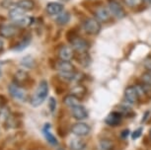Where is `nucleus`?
Wrapping results in <instances>:
<instances>
[{"label":"nucleus","instance_id":"3","mask_svg":"<svg viewBox=\"0 0 151 150\" xmlns=\"http://www.w3.org/2000/svg\"><path fill=\"white\" fill-rule=\"evenodd\" d=\"M71 47L74 50V52H76L77 53L81 52H86L88 49H89L90 44L86 39L83 38H79V37H75L72 41L70 42Z\"/></svg>","mask_w":151,"mask_h":150},{"label":"nucleus","instance_id":"10","mask_svg":"<svg viewBox=\"0 0 151 150\" xmlns=\"http://www.w3.org/2000/svg\"><path fill=\"white\" fill-rule=\"evenodd\" d=\"M63 9H64L63 5L58 3V2H50L45 6V11L50 16L58 15V14H60L63 11Z\"/></svg>","mask_w":151,"mask_h":150},{"label":"nucleus","instance_id":"11","mask_svg":"<svg viewBox=\"0 0 151 150\" xmlns=\"http://www.w3.org/2000/svg\"><path fill=\"white\" fill-rule=\"evenodd\" d=\"M122 115L121 113L119 112H112L108 115V117L106 118V121L107 124L109 126H119L122 121Z\"/></svg>","mask_w":151,"mask_h":150},{"label":"nucleus","instance_id":"15","mask_svg":"<svg viewBox=\"0 0 151 150\" xmlns=\"http://www.w3.org/2000/svg\"><path fill=\"white\" fill-rule=\"evenodd\" d=\"M34 23V17L32 16H26L25 15L24 17L20 18L18 20H15L13 21V24L15 25L16 27L18 28H26L31 26Z\"/></svg>","mask_w":151,"mask_h":150},{"label":"nucleus","instance_id":"1","mask_svg":"<svg viewBox=\"0 0 151 150\" xmlns=\"http://www.w3.org/2000/svg\"><path fill=\"white\" fill-rule=\"evenodd\" d=\"M47 94H48L47 82L45 80H42L39 83V86H38V88H37L36 92L34 93V95L32 96V98H31V105H32L34 108H37V107L41 106L45 102Z\"/></svg>","mask_w":151,"mask_h":150},{"label":"nucleus","instance_id":"37","mask_svg":"<svg viewBox=\"0 0 151 150\" xmlns=\"http://www.w3.org/2000/svg\"><path fill=\"white\" fill-rule=\"evenodd\" d=\"M1 75H2V71H1V68H0V77H1Z\"/></svg>","mask_w":151,"mask_h":150},{"label":"nucleus","instance_id":"27","mask_svg":"<svg viewBox=\"0 0 151 150\" xmlns=\"http://www.w3.org/2000/svg\"><path fill=\"white\" fill-rule=\"evenodd\" d=\"M100 148L101 150H114V143L111 140L103 139L100 141Z\"/></svg>","mask_w":151,"mask_h":150},{"label":"nucleus","instance_id":"19","mask_svg":"<svg viewBox=\"0 0 151 150\" xmlns=\"http://www.w3.org/2000/svg\"><path fill=\"white\" fill-rule=\"evenodd\" d=\"M86 143L81 138H72L69 141V148L71 150H84Z\"/></svg>","mask_w":151,"mask_h":150},{"label":"nucleus","instance_id":"2","mask_svg":"<svg viewBox=\"0 0 151 150\" xmlns=\"http://www.w3.org/2000/svg\"><path fill=\"white\" fill-rule=\"evenodd\" d=\"M84 32L91 36L98 35L101 30V23L96 18H87L82 25Z\"/></svg>","mask_w":151,"mask_h":150},{"label":"nucleus","instance_id":"14","mask_svg":"<svg viewBox=\"0 0 151 150\" xmlns=\"http://www.w3.org/2000/svg\"><path fill=\"white\" fill-rule=\"evenodd\" d=\"M50 131V123H45L44 126V127H42V134H44L45 138L47 139V142L50 144H52V146L58 145V140H56L55 135H53Z\"/></svg>","mask_w":151,"mask_h":150},{"label":"nucleus","instance_id":"8","mask_svg":"<svg viewBox=\"0 0 151 150\" xmlns=\"http://www.w3.org/2000/svg\"><path fill=\"white\" fill-rule=\"evenodd\" d=\"M94 15H95V18L98 20L100 23H106L111 18V12H110L109 8L104 7V6L97 8L95 10Z\"/></svg>","mask_w":151,"mask_h":150},{"label":"nucleus","instance_id":"9","mask_svg":"<svg viewBox=\"0 0 151 150\" xmlns=\"http://www.w3.org/2000/svg\"><path fill=\"white\" fill-rule=\"evenodd\" d=\"M138 93L136 91V88L135 86H129L125 89L124 91V98H125V101L129 104H134L137 102L138 100Z\"/></svg>","mask_w":151,"mask_h":150},{"label":"nucleus","instance_id":"32","mask_svg":"<svg viewBox=\"0 0 151 150\" xmlns=\"http://www.w3.org/2000/svg\"><path fill=\"white\" fill-rule=\"evenodd\" d=\"M142 134V127H139V128L135 129L134 131L132 133V139H137V138H139V136Z\"/></svg>","mask_w":151,"mask_h":150},{"label":"nucleus","instance_id":"28","mask_svg":"<svg viewBox=\"0 0 151 150\" xmlns=\"http://www.w3.org/2000/svg\"><path fill=\"white\" fill-rule=\"evenodd\" d=\"M124 3L130 8H136L140 6L141 4H143L144 0H122Z\"/></svg>","mask_w":151,"mask_h":150},{"label":"nucleus","instance_id":"5","mask_svg":"<svg viewBox=\"0 0 151 150\" xmlns=\"http://www.w3.org/2000/svg\"><path fill=\"white\" fill-rule=\"evenodd\" d=\"M109 10L111 15H113L116 19H122L125 16V11L124 7L116 1L109 2Z\"/></svg>","mask_w":151,"mask_h":150},{"label":"nucleus","instance_id":"13","mask_svg":"<svg viewBox=\"0 0 151 150\" xmlns=\"http://www.w3.org/2000/svg\"><path fill=\"white\" fill-rule=\"evenodd\" d=\"M72 117L77 121H83L88 117V113L82 105H78L72 108Z\"/></svg>","mask_w":151,"mask_h":150},{"label":"nucleus","instance_id":"21","mask_svg":"<svg viewBox=\"0 0 151 150\" xmlns=\"http://www.w3.org/2000/svg\"><path fill=\"white\" fill-rule=\"evenodd\" d=\"M69 21H70V13L67 12V11H62L60 14H58V16L55 19L56 24L59 25V26H64Z\"/></svg>","mask_w":151,"mask_h":150},{"label":"nucleus","instance_id":"39","mask_svg":"<svg viewBox=\"0 0 151 150\" xmlns=\"http://www.w3.org/2000/svg\"><path fill=\"white\" fill-rule=\"evenodd\" d=\"M61 1H68V0H61Z\"/></svg>","mask_w":151,"mask_h":150},{"label":"nucleus","instance_id":"38","mask_svg":"<svg viewBox=\"0 0 151 150\" xmlns=\"http://www.w3.org/2000/svg\"><path fill=\"white\" fill-rule=\"evenodd\" d=\"M58 150H64V149H63V148H58Z\"/></svg>","mask_w":151,"mask_h":150},{"label":"nucleus","instance_id":"33","mask_svg":"<svg viewBox=\"0 0 151 150\" xmlns=\"http://www.w3.org/2000/svg\"><path fill=\"white\" fill-rule=\"evenodd\" d=\"M6 104H7V98L4 95H0V107L4 108Z\"/></svg>","mask_w":151,"mask_h":150},{"label":"nucleus","instance_id":"29","mask_svg":"<svg viewBox=\"0 0 151 150\" xmlns=\"http://www.w3.org/2000/svg\"><path fill=\"white\" fill-rule=\"evenodd\" d=\"M84 93H85V88L83 86H76L75 88L72 89V94L77 96L78 98L82 97Z\"/></svg>","mask_w":151,"mask_h":150},{"label":"nucleus","instance_id":"34","mask_svg":"<svg viewBox=\"0 0 151 150\" xmlns=\"http://www.w3.org/2000/svg\"><path fill=\"white\" fill-rule=\"evenodd\" d=\"M144 66L149 72H151V58H146L144 61Z\"/></svg>","mask_w":151,"mask_h":150},{"label":"nucleus","instance_id":"12","mask_svg":"<svg viewBox=\"0 0 151 150\" xmlns=\"http://www.w3.org/2000/svg\"><path fill=\"white\" fill-rule=\"evenodd\" d=\"M74 50L72 47L69 46H63L61 47V49L59 50V57L61 60H67L70 61L71 59L74 57Z\"/></svg>","mask_w":151,"mask_h":150},{"label":"nucleus","instance_id":"23","mask_svg":"<svg viewBox=\"0 0 151 150\" xmlns=\"http://www.w3.org/2000/svg\"><path fill=\"white\" fill-rule=\"evenodd\" d=\"M16 5L25 11H32L35 8V2L33 0H19Z\"/></svg>","mask_w":151,"mask_h":150},{"label":"nucleus","instance_id":"31","mask_svg":"<svg viewBox=\"0 0 151 150\" xmlns=\"http://www.w3.org/2000/svg\"><path fill=\"white\" fill-rule=\"evenodd\" d=\"M48 108H50V111L53 113L55 111V108H56V101L55 98H50L48 100Z\"/></svg>","mask_w":151,"mask_h":150},{"label":"nucleus","instance_id":"26","mask_svg":"<svg viewBox=\"0 0 151 150\" xmlns=\"http://www.w3.org/2000/svg\"><path fill=\"white\" fill-rule=\"evenodd\" d=\"M78 61L79 63H81L83 66H87L88 64L90 63V57L88 55L87 52H81V53H78Z\"/></svg>","mask_w":151,"mask_h":150},{"label":"nucleus","instance_id":"6","mask_svg":"<svg viewBox=\"0 0 151 150\" xmlns=\"http://www.w3.org/2000/svg\"><path fill=\"white\" fill-rule=\"evenodd\" d=\"M71 131L76 136H86L87 134L90 133L91 127L85 123H74L72 126Z\"/></svg>","mask_w":151,"mask_h":150},{"label":"nucleus","instance_id":"18","mask_svg":"<svg viewBox=\"0 0 151 150\" xmlns=\"http://www.w3.org/2000/svg\"><path fill=\"white\" fill-rule=\"evenodd\" d=\"M28 79H29V74L25 70H18L15 74H14V83L17 85L25 83Z\"/></svg>","mask_w":151,"mask_h":150},{"label":"nucleus","instance_id":"20","mask_svg":"<svg viewBox=\"0 0 151 150\" xmlns=\"http://www.w3.org/2000/svg\"><path fill=\"white\" fill-rule=\"evenodd\" d=\"M63 103L65 104V106L70 107V108H74V107L80 105V99H79L77 96L70 94V95H67L66 97L63 99Z\"/></svg>","mask_w":151,"mask_h":150},{"label":"nucleus","instance_id":"16","mask_svg":"<svg viewBox=\"0 0 151 150\" xmlns=\"http://www.w3.org/2000/svg\"><path fill=\"white\" fill-rule=\"evenodd\" d=\"M25 13H26V11L23 10L22 8H20L15 4V6H13L9 10V18L11 20H13V21H15V20H18L20 18H22V17H24Z\"/></svg>","mask_w":151,"mask_h":150},{"label":"nucleus","instance_id":"4","mask_svg":"<svg viewBox=\"0 0 151 150\" xmlns=\"http://www.w3.org/2000/svg\"><path fill=\"white\" fill-rule=\"evenodd\" d=\"M8 91H9L10 95L12 96L13 98H15L16 100H18V101H25L27 98V94H26V92L24 91V89L21 88L19 85H17L15 83H12L9 85Z\"/></svg>","mask_w":151,"mask_h":150},{"label":"nucleus","instance_id":"25","mask_svg":"<svg viewBox=\"0 0 151 150\" xmlns=\"http://www.w3.org/2000/svg\"><path fill=\"white\" fill-rule=\"evenodd\" d=\"M59 78H61L64 81H72L76 78L75 71H69V72H59L58 73Z\"/></svg>","mask_w":151,"mask_h":150},{"label":"nucleus","instance_id":"30","mask_svg":"<svg viewBox=\"0 0 151 150\" xmlns=\"http://www.w3.org/2000/svg\"><path fill=\"white\" fill-rule=\"evenodd\" d=\"M142 81L145 85H148V86L151 87V72L148 73H144L142 75Z\"/></svg>","mask_w":151,"mask_h":150},{"label":"nucleus","instance_id":"36","mask_svg":"<svg viewBox=\"0 0 151 150\" xmlns=\"http://www.w3.org/2000/svg\"><path fill=\"white\" fill-rule=\"evenodd\" d=\"M3 47H4V42H3V41H2L1 39H0V52L3 50Z\"/></svg>","mask_w":151,"mask_h":150},{"label":"nucleus","instance_id":"17","mask_svg":"<svg viewBox=\"0 0 151 150\" xmlns=\"http://www.w3.org/2000/svg\"><path fill=\"white\" fill-rule=\"evenodd\" d=\"M55 67L59 72L74 71V65L70 61H67V60H59L58 63H56Z\"/></svg>","mask_w":151,"mask_h":150},{"label":"nucleus","instance_id":"7","mask_svg":"<svg viewBox=\"0 0 151 150\" xmlns=\"http://www.w3.org/2000/svg\"><path fill=\"white\" fill-rule=\"evenodd\" d=\"M18 34V27L14 24H6L0 26V36L5 39H9L15 37Z\"/></svg>","mask_w":151,"mask_h":150},{"label":"nucleus","instance_id":"35","mask_svg":"<svg viewBox=\"0 0 151 150\" xmlns=\"http://www.w3.org/2000/svg\"><path fill=\"white\" fill-rule=\"evenodd\" d=\"M129 129H125L124 132V131L122 132V138H125V137L127 136V135H129Z\"/></svg>","mask_w":151,"mask_h":150},{"label":"nucleus","instance_id":"40","mask_svg":"<svg viewBox=\"0 0 151 150\" xmlns=\"http://www.w3.org/2000/svg\"><path fill=\"white\" fill-rule=\"evenodd\" d=\"M150 137H151V131H150Z\"/></svg>","mask_w":151,"mask_h":150},{"label":"nucleus","instance_id":"22","mask_svg":"<svg viewBox=\"0 0 151 150\" xmlns=\"http://www.w3.org/2000/svg\"><path fill=\"white\" fill-rule=\"evenodd\" d=\"M30 35H27L26 37H24L21 41H20L18 44H16L15 46H14L12 49L14 50H16V52H21L24 49H26V47L30 44V42H31V37H29Z\"/></svg>","mask_w":151,"mask_h":150},{"label":"nucleus","instance_id":"24","mask_svg":"<svg viewBox=\"0 0 151 150\" xmlns=\"http://www.w3.org/2000/svg\"><path fill=\"white\" fill-rule=\"evenodd\" d=\"M20 63H21L22 66L26 67V68H34L36 62H35V59L33 58V56L26 55V56H24V57L21 59Z\"/></svg>","mask_w":151,"mask_h":150}]
</instances>
